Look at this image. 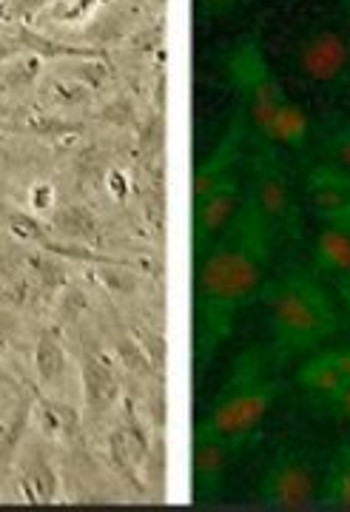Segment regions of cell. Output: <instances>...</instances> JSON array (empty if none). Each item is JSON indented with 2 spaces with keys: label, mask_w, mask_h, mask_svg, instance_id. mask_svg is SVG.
Listing matches in <instances>:
<instances>
[{
  "label": "cell",
  "mask_w": 350,
  "mask_h": 512,
  "mask_svg": "<svg viewBox=\"0 0 350 512\" xmlns=\"http://www.w3.org/2000/svg\"><path fill=\"white\" fill-rule=\"evenodd\" d=\"M336 291H339V299H342V305L350 316V276L348 279H336Z\"/></svg>",
  "instance_id": "1f68e13d"
},
{
  "label": "cell",
  "mask_w": 350,
  "mask_h": 512,
  "mask_svg": "<svg viewBox=\"0 0 350 512\" xmlns=\"http://www.w3.org/2000/svg\"><path fill=\"white\" fill-rule=\"evenodd\" d=\"M254 157V183L248 188V200L259 211V217L274 228L277 237H296L299 234V214H296L294 191L285 168L279 163L277 146L257 140Z\"/></svg>",
  "instance_id": "8992f818"
},
{
  "label": "cell",
  "mask_w": 350,
  "mask_h": 512,
  "mask_svg": "<svg viewBox=\"0 0 350 512\" xmlns=\"http://www.w3.org/2000/svg\"><path fill=\"white\" fill-rule=\"evenodd\" d=\"M314 271L333 279L350 276V228L328 225L314 245Z\"/></svg>",
  "instance_id": "5bb4252c"
},
{
  "label": "cell",
  "mask_w": 350,
  "mask_h": 512,
  "mask_svg": "<svg viewBox=\"0 0 350 512\" xmlns=\"http://www.w3.org/2000/svg\"><path fill=\"white\" fill-rule=\"evenodd\" d=\"M32 265H35V271L43 276V279H49V288H57V285H63V282H66V276H60V265H57V262L32 256Z\"/></svg>",
  "instance_id": "f1b7e54d"
},
{
  "label": "cell",
  "mask_w": 350,
  "mask_h": 512,
  "mask_svg": "<svg viewBox=\"0 0 350 512\" xmlns=\"http://www.w3.org/2000/svg\"><path fill=\"white\" fill-rule=\"evenodd\" d=\"M274 242V228L245 197L231 225L200 259L194 308V362L200 370L211 365L217 348L231 336L237 313L265 291Z\"/></svg>",
  "instance_id": "6da1fadb"
},
{
  "label": "cell",
  "mask_w": 350,
  "mask_h": 512,
  "mask_svg": "<svg viewBox=\"0 0 350 512\" xmlns=\"http://www.w3.org/2000/svg\"><path fill=\"white\" fill-rule=\"evenodd\" d=\"M83 376H86V396H89L94 410H100L114 396V379H111L109 367L103 365L100 359H94V356H86Z\"/></svg>",
  "instance_id": "ffe728a7"
},
{
  "label": "cell",
  "mask_w": 350,
  "mask_h": 512,
  "mask_svg": "<svg viewBox=\"0 0 350 512\" xmlns=\"http://www.w3.org/2000/svg\"><path fill=\"white\" fill-rule=\"evenodd\" d=\"M331 419H339V421H350V382L342 384V390L333 396L331 402L322 407Z\"/></svg>",
  "instance_id": "4316f807"
},
{
  "label": "cell",
  "mask_w": 350,
  "mask_h": 512,
  "mask_svg": "<svg viewBox=\"0 0 350 512\" xmlns=\"http://www.w3.org/2000/svg\"><path fill=\"white\" fill-rule=\"evenodd\" d=\"M29 416H32V404L23 402V404H20L18 413L12 416V424H9V430L3 433V441H0V458H3V461H9V458L18 453V441H20V436L26 433Z\"/></svg>",
  "instance_id": "603a6c76"
},
{
  "label": "cell",
  "mask_w": 350,
  "mask_h": 512,
  "mask_svg": "<svg viewBox=\"0 0 350 512\" xmlns=\"http://www.w3.org/2000/svg\"><path fill=\"white\" fill-rule=\"evenodd\" d=\"M20 493L29 504H55L60 495L55 467L43 458V453H29L20 461Z\"/></svg>",
  "instance_id": "2e32d148"
},
{
  "label": "cell",
  "mask_w": 350,
  "mask_h": 512,
  "mask_svg": "<svg viewBox=\"0 0 350 512\" xmlns=\"http://www.w3.org/2000/svg\"><path fill=\"white\" fill-rule=\"evenodd\" d=\"M285 390V382L268 367V356L259 348L242 353L222 390L214 396L197 433L225 439L257 441V430L268 410Z\"/></svg>",
  "instance_id": "3957f363"
},
{
  "label": "cell",
  "mask_w": 350,
  "mask_h": 512,
  "mask_svg": "<svg viewBox=\"0 0 350 512\" xmlns=\"http://www.w3.org/2000/svg\"><path fill=\"white\" fill-rule=\"evenodd\" d=\"M15 384V376L6 370V365H3V359H0V387H12Z\"/></svg>",
  "instance_id": "d6a6232c"
},
{
  "label": "cell",
  "mask_w": 350,
  "mask_h": 512,
  "mask_svg": "<svg viewBox=\"0 0 350 512\" xmlns=\"http://www.w3.org/2000/svg\"><path fill=\"white\" fill-rule=\"evenodd\" d=\"M240 183L237 177L225 180L220 188H214L208 197L194 202V222H191V248H194V259L200 262L208 248L220 239V234L231 225L237 208H240Z\"/></svg>",
  "instance_id": "ba28073f"
},
{
  "label": "cell",
  "mask_w": 350,
  "mask_h": 512,
  "mask_svg": "<svg viewBox=\"0 0 350 512\" xmlns=\"http://www.w3.org/2000/svg\"><path fill=\"white\" fill-rule=\"evenodd\" d=\"M240 0H197V15L203 20L220 18V15H228Z\"/></svg>",
  "instance_id": "83f0119b"
},
{
  "label": "cell",
  "mask_w": 350,
  "mask_h": 512,
  "mask_svg": "<svg viewBox=\"0 0 350 512\" xmlns=\"http://www.w3.org/2000/svg\"><path fill=\"white\" fill-rule=\"evenodd\" d=\"M319 507L350 512V441H345L325 467Z\"/></svg>",
  "instance_id": "e0dca14e"
},
{
  "label": "cell",
  "mask_w": 350,
  "mask_h": 512,
  "mask_svg": "<svg viewBox=\"0 0 350 512\" xmlns=\"http://www.w3.org/2000/svg\"><path fill=\"white\" fill-rule=\"evenodd\" d=\"M0 220H3V228L12 234V237L23 239V242H32L37 248H43L46 254L52 256H69V259H97L92 251H83V248H74V245H66V242H57L46 234V228L40 225L37 217L26 214V211H18V208H3L0 205Z\"/></svg>",
  "instance_id": "7c38bea8"
},
{
  "label": "cell",
  "mask_w": 350,
  "mask_h": 512,
  "mask_svg": "<svg viewBox=\"0 0 350 512\" xmlns=\"http://www.w3.org/2000/svg\"><path fill=\"white\" fill-rule=\"evenodd\" d=\"M308 131H311L308 114L299 109L296 103H291V100H282L277 106V111L271 114L262 140L271 143V146L302 148L305 146V140H308Z\"/></svg>",
  "instance_id": "9a60e30c"
},
{
  "label": "cell",
  "mask_w": 350,
  "mask_h": 512,
  "mask_svg": "<svg viewBox=\"0 0 350 512\" xmlns=\"http://www.w3.org/2000/svg\"><path fill=\"white\" fill-rule=\"evenodd\" d=\"M262 302L268 311L277 359L319 348L342 328L339 311L328 291L299 268L271 279L262 291Z\"/></svg>",
  "instance_id": "7a4b0ae2"
},
{
  "label": "cell",
  "mask_w": 350,
  "mask_h": 512,
  "mask_svg": "<svg viewBox=\"0 0 350 512\" xmlns=\"http://www.w3.org/2000/svg\"><path fill=\"white\" fill-rule=\"evenodd\" d=\"M35 370L40 382L55 387L66 376V350L60 345L57 333L52 328L40 330L35 345Z\"/></svg>",
  "instance_id": "ac0fdd59"
},
{
  "label": "cell",
  "mask_w": 350,
  "mask_h": 512,
  "mask_svg": "<svg viewBox=\"0 0 350 512\" xmlns=\"http://www.w3.org/2000/svg\"><path fill=\"white\" fill-rule=\"evenodd\" d=\"M308 202L325 225L350 228V171L339 165H316L308 174Z\"/></svg>",
  "instance_id": "8fae6325"
},
{
  "label": "cell",
  "mask_w": 350,
  "mask_h": 512,
  "mask_svg": "<svg viewBox=\"0 0 350 512\" xmlns=\"http://www.w3.org/2000/svg\"><path fill=\"white\" fill-rule=\"evenodd\" d=\"M29 131L37 134V137H66V134H74L77 126L60 120V117H52V114H32L29 117Z\"/></svg>",
  "instance_id": "d4e9b609"
},
{
  "label": "cell",
  "mask_w": 350,
  "mask_h": 512,
  "mask_svg": "<svg viewBox=\"0 0 350 512\" xmlns=\"http://www.w3.org/2000/svg\"><path fill=\"white\" fill-rule=\"evenodd\" d=\"M52 228L57 234H66V237H94V220L92 214L80 205L72 208H63L60 214L52 217Z\"/></svg>",
  "instance_id": "44dd1931"
},
{
  "label": "cell",
  "mask_w": 350,
  "mask_h": 512,
  "mask_svg": "<svg viewBox=\"0 0 350 512\" xmlns=\"http://www.w3.org/2000/svg\"><path fill=\"white\" fill-rule=\"evenodd\" d=\"M3 157H6V154H3V151H0V160H3Z\"/></svg>",
  "instance_id": "e575fe53"
},
{
  "label": "cell",
  "mask_w": 350,
  "mask_h": 512,
  "mask_svg": "<svg viewBox=\"0 0 350 512\" xmlns=\"http://www.w3.org/2000/svg\"><path fill=\"white\" fill-rule=\"evenodd\" d=\"M296 66L311 83L339 86L350 77V43L336 29H316L296 49Z\"/></svg>",
  "instance_id": "52a82bcc"
},
{
  "label": "cell",
  "mask_w": 350,
  "mask_h": 512,
  "mask_svg": "<svg viewBox=\"0 0 350 512\" xmlns=\"http://www.w3.org/2000/svg\"><path fill=\"white\" fill-rule=\"evenodd\" d=\"M0 3H3V0H0Z\"/></svg>",
  "instance_id": "8d00e7d4"
},
{
  "label": "cell",
  "mask_w": 350,
  "mask_h": 512,
  "mask_svg": "<svg viewBox=\"0 0 350 512\" xmlns=\"http://www.w3.org/2000/svg\"><path fill=\"white\" fill-rule=\"evenodd\" d=\"M55 205V185L35 183L29 188V208L32 211H49Z\"/></svg>",
  "instance_id": "484cf974"
},
{
  "label": "cell",
  "mask_w": 350,
  "mask_h": 512,
  "mask_svg": "<svg viewBox=\"0 0 350 512\" xmlns=\"http://www.w3.org/2000/svg\"><path fill=\"white\" fill-rule=\"evenodd\" d=\"M333 362H336V367L342 370V376L350 382V348H336L331 350Z\"/></svg>",
  "instance_id": "4dcf8cb0"
},
{
  "label": "cell",
  "mask_w": 350,
  "mask_h": 512,
  "mask_svg": "<svg viewBox=\"0 0 350 512\" xmlns=\"http://www.w3.org/2000/svg\"><path fill=\"white\" fill-rule=\"evenodd\" d=\"M345 382H348V379L342 376V370L333 362L331 350L316 353L314 359H311L308 365L299 367V373H296V384L311 396V402H314L319 410L331 402L333 396L342 390V384Z\"/></svg>",
  "instance_id": "4fadbf2b"
},
{
  "label": "cell",
  "mask_w": 350,
  "mask_h": 512,
  "mask_svg": "<svg viewBox=\"0 0 350 512\" xmlns=\"http://www.w3.org/2000/svg\"><path fill=\"white\" fill-rule=\"evenodd\" d=\"M225 72L231 86L240 94V106L248 114V126L251 134L262 140L271 114L277 111L282 100H288V94L277 80V74L271 72L268 60L259 49L257 37L245 35L237 40V46L228 52L225 60Z\"/></svg>",
  "instance_id": "277c9868"
},
{
  "label": "cell",
  "mask_w": 350,
  "mask_h": 512,
  "mask_svg": "<svg viewBox=\"0 0 350 512\" xmlns=\"http://www.w3.org/2000/svg\"><path fill=\"white\" fill-rule=\"evenodd\" d=\"M103 0H55L52 3V18L66 26H80L86 18H92V12Z\"/></svg>",
  "instance_id": "7402d4cb"
},
{
  "label": "cell",
  "mask_w": 350,
  "mask_h": 512,
  "mask_svg": "<svg viewBox=\"0 0 350 512\" xmlns=\"http://www.w3.org/2000/svg\"><path fill=\"white\" fill-rule=\"evenodd\" d=\"M325 151H328L331 165H339V168L350 171V123L333 128L331 134L325 137Z\"/></svg>",
  "instance_id": "cb8c5ba5"
},
{
  "label": "cell",
  "mask_w": 350,
  "mask_h": 512,
  "mask_svg": "<svg viewBox=\"0 0 350 512\" xmlns=\"http://www.w3.org/2000/svg\"><path fill=\"white\" fill-rule=\"evenodd\" d=\"M254 441L225 439V436H211V433H197L194 436V450H191V476H194V493L211 495L217 493L225 473L237 461L242 450H248Z\"/></svg>",
  "instance_id": "9c48e42d"
},
{
  "label": "cell",
  "mask_w": 350,
  "mask_h": 512,
  "mask_svg": "<svg viewBox=\"0 0 350 512\" xmlns=\"http://www.w3.org/2000/svg\"><path fill=\"white\" fill-rule=\"evenodd\" d=\"M345 3H348V6H350V0H345Z\"/></svg>",
  "instance_id": "d590c367"
},
{
  "label": "cell",
  "mask_w": 350,
  "mask_h": 512,
  "mask_svg": "<svg viewBox=\"0 0 350 512\" xmlns=\"http://www.w3.org/2000/svg\"><path fill=\"white\" fill-rule=\"evenodd\" d=\"M322 478L325 473H319L316 461L308 453L282 447L259 481V501L268 510L279 512L311 510L319 504Z\"/></svg>",
  "instance_id": "5b68a950"
},
{
  "label": "cell",
  "mask_w": 350,
  "mask_h": 512,
  "mask_svg": "<svg viewBox=\"0 0 350 512\" xmlns=\"http://www.w3.org/2000/svg\"><path fill=\"white\" fill-rule=\"evenodd\" d=\"M18 40L20 46H23V52H29V55H37L40 60H55V57H94L97 52L94 49H77V46H66V43H57L52 37L40 35L35 32L32 26H18Z\"/></svg>",
  "instance_id": "d6986e66"
},
{
  "label": "cell",
  "mask_w": 350,
  "mask_h": 512,
  "mask_svg": "<svg viewBox=\"0 0 350 512\" xmlns=\"http://www.w3.org/2000/svg\"><path fill=\"white\" fill-rule=\"evenodd\" d=\"M0 114H9V106H6L3 100H0Z\"/></svg>",
  "instance_id": "836d02e7"
},
{
  "label": "cell",
  "mask_w": 350,
  "mask_h": 512,
  "mask_svg": "<svg viewBox=\"0 0 350 512\" xmlns=\"http://www.w3.org/2000/svg\"><path fill=\"white\" fill-rule=\"evenodd\" d=\"M23 55V46H20L18 35L0 37V63H9L12 57Z\"/></svg>",
  "instance_id": "f546056e"
},
{
  "label": "cell",
  "mask_w": 350,
  "mask_h": 512,
  "mask_svg": "<svg viewBox=\"0 0 350 512\" xmlns=\"http://www.w3.org/2000/svg\"><path fill=\"white\" fill-rule=\"evenodd\" d=\"M251 131L248 126V114L242 106H237L234 117H231V126L225 131V137L220 140V146L211 151V157L205 160L197 174H194V185H191V202H200L203 197H208L214 188H220L225 180L237 177L234 168H237V160H240L242 143H245V134Z\"/></svg>",
  "instance_id": "30bf717a"
}]
</instances>
